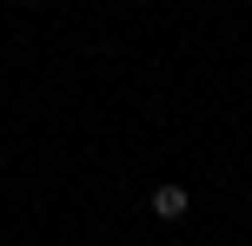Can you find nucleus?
I'll return each mask as SVG.
<instances>
[{
	"mask_svg": "<svg viewBox=\"0 0 252 246\" xmlns=\"http://www.w3.org/2000/svg\"><path fill=\"white\" fill-rule=\"evenodd\" d=\"M153 220H186V186H159L153 193Z\"/></svg>",
	"mask_w": 252,
	"mask_h": 246,
	"instance_id": "nucleus-1",
	"label": "nucleus"
}]
</instances>
